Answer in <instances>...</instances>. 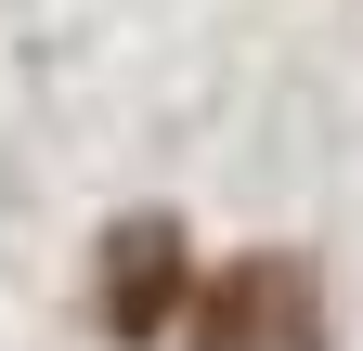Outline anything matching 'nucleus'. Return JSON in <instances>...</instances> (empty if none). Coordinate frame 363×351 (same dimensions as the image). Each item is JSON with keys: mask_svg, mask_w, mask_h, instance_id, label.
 Wrapping results in <instances>:
<instances>
[{"mask_svg": "<svg viewBox=\"0 0 363 351\" xmlns=\"http://www.w3.org/2000/svg\"><path fill=\"white\" fill-rule=\"evenodd\" d=\"M182 313H195V286H182V234H169V222L104 234V325H117V338H156V325H182Z\"/></svg>", "mask_w": 363, "mask_h": 351, "instance_id": "2", "label": "nucleus"}, {"mask_svg": "<svg viewBox=\"0 0 363 351\" xmlns=\"http://www.w3.org/2000/svg\"><path fill=\"white\" fill-rule=\"evenodd\" d=\"M182 325H195V351H325V299H311L298 260H247V274H220Z\"/></svg>", "mask_w": 363, "mask_h": 351, "instance_id": "1", "label": "nucleus"}]
</instances>
